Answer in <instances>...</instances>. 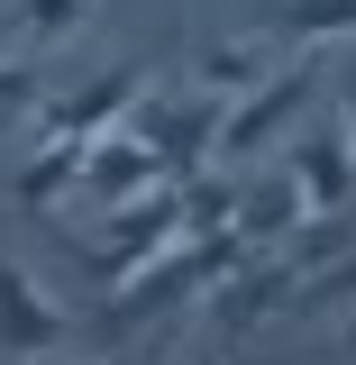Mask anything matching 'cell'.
<instances>
[{"label":"cell","mask_w":356,"mask_h":365,"mask_svg":"<svg viewBox=\"0 0 356 365\" xmlns=\"http://www.w3.org/2000/svg\"><path fill=\"white\" fill-rule=\"evenodd\" d=\"M293 292H302V256H247V265L210 292V329H220V338H247V329H265L274 311H293Z\"/></svg>","instance_id":"obj_6"},{"label":"cell","mask_w":356,"mask_h":365,"mask_svg":"<svg viewBox=\"0 0 356 365\" xmlns=\"http://www.w3.org/2000/svg\"><path fill=\"white\" fill-rule=\"evenodd\" d=\"M110 237H91V283H128L137 265H156L165 247H174V228H183V182H156V192H137V201H119L110 210Z\"/></svg>","instance_id":"obj_3"},{"label":"cell","mask_w":356,"mask_h":365,"mask_svg":"<svg viewBox=\"0 0 356 365\" xmlns=\"http://www.w3.org/2000/svg\"><path fill=\"white\" fill-rule=\"evenodd\" d=\"M338 347H347V365H356V319H347V338H338Z\"/></svg>","instance_id":"obj_18"},{"label":"cell","mask_w":356,"mask_h":365,"mask_svg":"<svg viewBox=\"0 0 356 365\" xmlns=\"http://www.w3.org/2000/svg\"><path fill=\"white\" fill-rule=\"evenodd\" d=\"M338 128H347V146H356V83L338 91Z\"/></svg>","instance_id":"obj_17"},{"label":"cell","mask_w":356,"mask_h":365,"mask_svg":"<svg viewBox=\"0 0 356 365\" xmlns=\"http://www.w3.org/2000/svg\"><path fill=\"white\" fill-rule=\"evenodd\" d=\"M201 365H220V356H201Z\"/></svg>","instance_id":"obj_19"},{"label":"cell","mask_w":356,"mask_h":365,"mask_svg":"<svg viewBox=\"0 0 356 365\" xmlns=\"http://www.w3.org/2000/svg\"><path fill=\"white\" fill-rule=\"evenodd\" d=\"M320 83H329V73H320L311 55H302V64H283V73H265V83H256L247 101H238V110H228V128H220V155H228V165L265 155L274 137H283V128H293V119H302V110L320 101Z\"/></svg>","instance_id":"obj_4"},{"label":"cell","mask_w":356,"mask_h":365,"mask_svg":"<svg viewBox=\"0 0 356 365\" xmlns=\"http://www.w3.org/2000/svg\"><path fill=\"white\" fill-rule=\"evenodd\" d=\"M37 101H46L37 64H0V110H37Z\"/></svg>","instance_id":"obj_16"},{"label":"cell","mask_w":356,"mask_h":365,"mask_svg":"<svg viewBox=\"0 0 356 365\" xmlns=\"http://www.w3.org/2000/svg\"><path fill=\"white\" fill-rule=\"evenodd\" d=\"M83 19H91V0H9V9H0V28L19 46H64Z\"/></svg>","instance_id":"obj_14"},{"label":"cell","mask_w":356,"mask_h":365,"mask_svg":"<svg viewBox=\"0 0 356 365\" xmlns=\"http://www.w3.org/2000/svg\"><path fill=\"white\" fill-rule=\"evenodd\" d=\"M83 174H91V137H46L37 165H19V201H28V210H46V201H64Z\"/></svg>","instance_id":"obj_12"},{"label":"cell","mask_w":356,"mask_h":365,"mask_svg":"<svg viewBox=\"0 0 356 365\" xmlns=\"http://www.w3.org/2000/svg\"><path fill=\"white\" fill-rule=\"evenodd\" d=\"M283 165L302 174V192H311V220H347L356 210V146L347 128H311L283 146Z\"/></svg>","instance_id":"obj_8"},{"label":"cell","mask_w":356,"mask_h":365,"mask_svg":"<svg viewBox=\"0 0 356 365\" xmlns=\"http://www.w3.org/2000/svg\"><path fill=\"white\" fill-rule=\"evenodd\" d=\"M247 256H256V247H247L238 228H220V237H183V247H165L156 265H137L128 283H119V302H101V329H146V319L183 311V302H210Z\"/></svg>","instance_id":"obj_1"},{"label":"cell","mask_w":356,"mask_h":365,"mask_svg":"<svg viewBox=\"0 0 356 365\" xmlns=\"http://www.w3.org/2000/svg\"><path fill=\"white\" fill-rule=\"evenodd\" d=\"M302 220H311V192H302V174H293V165L238 192V237H247L256 256H274V247H283V237H293Z\"/></svg>","instance_id":"obj_10"},{"label":"cell","mask_w":356,"mask_h":365,"mask_svg":"<svg viewBox=\"0 0 356 365\" xmlns=\"http://www.w3.org/2000/svg\"><path fill=\"white\" fill-rule=\"evenodd\" d=\"M265 37H274V46L356 37V0H265Z\"/></svg>","instance_id":"obj_11"},{"label":"cell","mask_w":356,"mask_h":365,"mask_svg":"<svg viewBox=\"0 0 356 365\" xmlns=\"http://www.w3.org/2000/svg\"><path fill=\"white\" fill-rule=\"evenodd\" d=\"M55 338H64V311L46 302V283L9 247H0V365H28V356H55Z\"/></svg>","instance_id":"obj_7"},{"label":"cell","mask_w":356,"mask_h":365,"mask_svg":"<svg viewBox=\"0 0 356 365\" xmlns=\"http://www.w3.org/2000/svg\"><path fill=\"white\" fill-rule=\"evenodd\" d=\"M128 119H137V137L165 155V174H174V182H192L201 165H210V155H220L228 91H210V83H201V91H146Z\"/></svg>","instance_id":"obj_2"},{"label":"cell","mask_w":356,"mask_h":365,"mask_svg":"<svg viewBox=\"0 0 356 365\" xmlns=\"http://www.w3.org/2000/svg\"><path fill=\"white\" fill-rule=\"evenodd\" d=\"M83 182L119 210V201H137V192H156V182H174V174H165V155H156L137 128H101V137H91V174Z\"/></svg>","instance_id":"obj_9"},{"label":"cell","mask_w":356,"mask_h":365,"mask_svg":"<svg viewBox=\"0 0 356 365\" xmlns=\"http://www.w3.org/2000/svg\"><path fill=\"white\" fill-rule=\"evenodd\" d=\"M28 365H37V356H28Z\"/></svg>","instance_id":"obj_20"},{"label":"cell","mask_w":356,"mask_h":365,"mask_svg":"<svg viewBox=\"0 0 356 365\" xmlns=\"http://www.w3.org/2000/svg\"><path fill=\"white\" fill-rule=\"evenodd\" d=\"M146 83H156V55H146V64H110V73H91L83 91H46L37 128L46 137H101L110 119H128L137 101H146Z\"/></svg>","instance_id":"obj_5"},{"label":"cell","mask_w":356,"mask_h":365,"mask_svg":"<svg viewBox=\"0 0 356 365\" xmlns=\"http://www.w3.org/2000/svg\"><path fill=\"white\" fill-rule=\"evenodd\" d=\"M183 228L192 237H220V228H238V182H183Z\"/></svg>","instance_id":"obj_15"},{"label":"cell","mask_w":356,"mask_h":365,"mask_svg":"<svg viewBox=\"0 0 356 365\" xmlns=\"http://www.w3.org/2000/svg\"><path fill=\"white\" fill-rule=\"evenodd\" d=\"M210 91H256L274 73V37L256 28V37H220V46H201V64H192Z\"/></svg>","instance_id":"obj_13"}]
</instances>
